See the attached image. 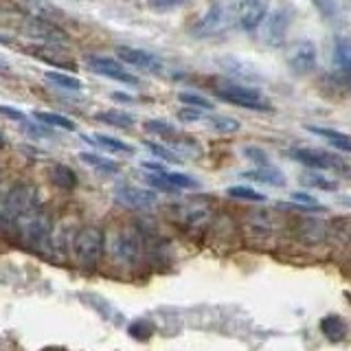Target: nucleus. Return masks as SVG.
Returning <instances> with one entry per match:
<instances>
[{
    "instance_id": "obj_1",
    "label": "nucleus",
    "mask_w": 351,
    "mask_h": 351,
    "mask_svg": "<svg viewBox=\"0 0 351 351\" xmlns=\"http://www.w3.org/2000/svg\"><path fill=\"white\" fill-rule=\"evenodd\" d=\"M108 252L119 266L132 268L141 261L143 255V239L134 228H117L108 237Z\"/></svg>"
},
{
    "instance_id": "obj_2",
    "label": "nucleus",
    "mask_w": 351,
    "mask_h": 351,
    "mask_svg": "<svg viewBox=\"0 0 351 351\" xmlns=\"http://www.w3.org/2000/svg\"><path fill=\"white\" fill-rule=\"evenodd\" d=\"M40 206L38 204V191L29 184H18L14 186L5 200L0 202V228H7L18 222V217L29 213L31 208Z\"/></svg>"
},
{
    "instance_id": "obj_3",
    "label": "nucleus",
    "mask_w": 351,
    "mask_h": 351,
    "mask_svg": "<svg viewBox=\"0 0 351 351\" xmlns=\"http://www.w3.org/2000/svg\"><path fill=\"white\" fill-rule=\"evenodd\" d=\"M14 226L18 228V233L25 244L33 248H42L51 239L53 222H51V215L44 211V208L36 206V208H31L29 213L18 217V222Z\"/></svg>"
},
{
    "instance_id": "obj_4",
    "label": "nucleus",
    "mask_w": 351,
    "mask_h": 351,
    "mask_svg": "<svg viewBox=\"0 0 351 351\" xmlns=\"http://www.w3.org/2000/svg\"><path fill=\"white\" fill-rule=\"evenodd\" d=\"M104 246H106V237L101 233V228L97 226H84L80 233L75 235L73 241V250H75V259L80 261L82 268H95L99 259L104 255Z\"/></svg>"
},
{
    "instance_id": "obj_5",
    "label": "nucleus",
    "mask_w": 351,
    "mask_h": 351,
    "mask_svg": "<svg viewBox=\"0 0 351 351\" xmlns=\"http://www.w3.org/2000/svg\"><path fill=\"white\" fill-rule=\"evenodd\" d=\"M215 95L226 104H233L246 110H257V112H268L270 110V104L263 101L255 88L241 86L237 82H219L215 86Z\"/></svg>"
},
{
    "instance_id": "obj_6",
    "label": "nucleus",
    "mask_w": 351,
    "mask_h": 351,
    "mask_svg": "<svg viewBox=\"0 0 351 351\" xmlns=\"http://www.w3.org/2000/svg\"><path fill=\"white\" fill-rule=\"evenodd\" d=\"M25 33L31 40L42 42L44 47H64V44L71 40L69 33L58 27V22H49L36 16H31L25 22Z\"/></svg>"
},
{
    "instance_id": "obj_7",
    "label": "nucleus",
    "mask_w": 351,
    "mask_h": 351,
    "mask_svg": "<svg viewBox=\"0 0 351 351\" xmlns=\"http://www.w3.org/2000/svg\"><path fill=\"white\" fill-rule=\"evenodd\" d=\"M290 11L288 9H274L268 16V20H263L261 25V40L268 47H283L285 38H288V29H290Z\"/></svg>"
},
{
    "instance_id": "obj_8",
    "label": "nucleus",
    "mask_w": 351,
    "mask_h": 351,
    "mask_svg": "<svg viewBox=\"0 0 351 351\" xmlns=\"http://www.w3.org/2000/svg\"><path fill=\"white\" fill-rule=\"evenodd\" d=\"M270 0H235V16L241 29L252 31L261 27V22L268 16Z\"/></svg>"
},
{
    "instance_id": "obj_9",
    "label": "nucleus",
    "mask_w": 351,
    "mask_h": 351,
    "mask_svg": "<svg viewBox=\"0 0 351 351\" xmlns=\"http://www.w3.org/2000/svg\"><path fill=\"white\" fill-rule=\"evenodd\" d=\"M86 66L90 69L93 73L101 75V77H108V80H114V82H121V84H130V86H136L138 80L134 75H130L123 66H121L117 60L112 58H101V55H90V58H86Z\"/></svg>"
},
{
    "instance_id": "obj_10",
    "label": "nucleus",
    "mask_w": 351,
    "mask_h": 351,
    "mask_svg": "<svg viewBox=\"0 0 351 351\" xmlns=\"http://www.w3.org/2000/svg\"><path fill=\"white\" fill-rule=\"evenodd\" d=\"M288 66L296 75H307L316 69V47L310 40H299L288 49Z\"/></svg>"
},
{
    "instance_id": "obj_11",
    "label": "nucleus",
    "mask_w": 351,
    "mask_h": 351,
    "mask_svg": "<svg viewBox=\"0 0 351 351\" xmlns=\"http://www.w3.org/2000/svg\"><path fill=\"white\" fill-rule=\"evenodd\" d=\"M224 27H226V9L222 3L213 0V3L206 7L202 18L195 22L193 33L197 38H211V36H215V33L222 31Z\"/></svg>"
},
{
    "instance_id": "obj_12",
    "label": "nucleus",
    "mask_w": 351,
    "mask_h": 351,
    "mask_svg": "<svg viewBox=\"0 0 351 351\" xmlns=\"http://www.w3.org/2000/svg\"><path fill=\"white\" fill-rule=\"evenodd\" d=\"M217 66L224 71V75L233 77L239 82H263V73L257 69L255 64H250L235 55H224V58L217 60Z\"/></svg>"
},
{
    "instance_id": "obj_13",
    "label": "nucleus",
    "mask_w": 351,
    "mask_h": 351,
    "mask_svg": "<svg viewBox=\"0 0 351 351\" xmlns=\"http://www.w3.org/2000/svg\"><path fill=\"white\" fill-rule=\"evenodd\" d=\"M114 200L117 204L125 206V208H149L156 204V193H152L147 189H138V186L132 184H121L114 189Z\"/></svg>"
},
{
    "instance_id": "obj_14",
    "label": "nucleus",
    "mask_w": 351,
    "mask_h": 351,
    "mask_svg": "<svg viewBox=\"0 0 351 351\" xmlns=\"http://www.w3.org/2000/svg\"><path fill=\"white\" fill-rule=\"evenodd\" d=\"M290 156L296 160L305 165V167H312V169H338V167H345L343 160L332 156V154L327 152H321V149H305V147H296L290 152Z\"/></svg>"
},
{
    "instance_id": "obj_15",
    "label": "nucleus",
    "mask_w": 351,
    "mask_h": 351,
    "mask_svg": "<svg viewBox=\"0 0 351 351\" xmlns=\"http://www.w3.org/2000/svg\"><path fill=\"white\" fill-rule=\"evenodd\" d=\"M117 55L125 64L134 66V69H141L145 73H162V64L156 55H152L147 51H141V49H132V47H117Z\"/></svg>"
},
{
    "instance_id": "obj_16",
    "label": "nucleus",
    "mask_w": 351,
    "mask_h": 351,
    "mask_svg": "<svg viewBox=\"0 0 351 351\" xmlns=\"http://www.w3.org/2000/svg\"><path fill=\"white\" fill-rule=\"evenodd\" d=\"M334 66L336 71L351 77V42L347 38H338L334 42Z\"/></svg>"
},
{
    "instance_id": "obj_17",
    "label": "nucleus",
    "mask_w": 351,
    "mask_h": 351,
    "mask_svg": "<svg viewBox=\"0 0 351 351\" xmlns=\"http://www.w3.org/2000/svg\"><path fill=\"white\" fill-rule=\"evenodd\" d=\"M241 176H244V178H250V180H257V182L272 184V186H281L285 182L283 173L279 169H274L272 165H266V167H259V169H252V171H244Z\"/></svg>"
},
{
    "instance_id": "obj_18",
    "label": "nucleus",
    "mask_w": 351,
    "mask_h": 351,
    "mask_svg": "<svg viewBox=\"0 0 351 351\" xmlns=\"http://www.w3.org/2000/svg\"><path fill=\"white\" fill-rule=\"evenodd\" d=\"M321 332L325 334L327 340H332V343H338V340L345 338L347 327H345V321L340 316H325L323 321H321Z\"/></svg>"
},
{
    "instance_id": "obj_19",
    "label": "nucleus",
    "mask_w": 351,
    "mask_h": 351,
    "mask_svg": "<svg viewBox=\"0 0 351 351\" xmlns=\"http://www.w3.org/2000/svg\"><path fill=\"white\" fill-rule=\"evenodd\" d=\"M97 119L101 121V123L114 125V128H121V130H128V128L134 125V117L123 112V110H106V112H99Z\"/></svg>"
},
{
    "instance_id": "obj_20",
    "label": "nucleus",
    "mask_w": 351,
    "mask_h": 351,
    "mask_svg": "<svg viewBox=\"0 0 351 351\" xmlns=\"http://www.w3.org/2000/svg\"><path fill=\"white\" fill-rule=\"evenodd\" d=\"M51 180L58 186H62V189H75L77 186V176L71 167H66V165H53Z\"/></svg>"
},
{
    "instance_id": "obj_21",
    "label": "nucleus",
    "mask_w": 351,
    "mask_h": 351,
    "mask_svg": "<svg viewBox=\"0 0 351 351\" xmlns=\"http://www.w3.org/2000/svg\"><path fill=\"white\" fill-rule=\"evenodd\" d=\"M80 158H82L86 165H90V167L97 169V171H104V173H117V171H119V165H117L114 160L99 156V154L82 152V154H80Z\"/></svg>"
},
{
    "instance_id": "obj_22",
    "label": "nucleus",
    "mask_w": 351,
    "mask_h": 351,
    "mask_svg": "<svg viewBox=\"0 0 351 351\" xmlns=\"http://www.w3.org/2000/svg\"><path fill=\"white\" fill-rule=\"evenodd\" d=\"M84 141H90V143H97V145H101L110 152H121V154H132L134 152V147L128 145V143L123 141H119L114 136H106V134H97V136H84Z\"/></svg>"
},
{
    "instance_id": "obj_23",
    "label": "nucleus",
    "mask_w": 351,
    "mask_h": 351,
    "mask_svg": "<svg viewBox=\"0 0 351 351\" xmlns=\"http://www.w3.org/2000/svg\"><path fill=\"white\" fill-rule=\"evenodd\" d=\"M27 3H29L31 14L36 16V18L55 22V18H60V16H62V11H58L51 3H47V0H27Z\"/></svg>"
},
{
    "instance_id": "obj_24",
    "label": "nucleus",
    "mask_w": 351,
    "mask_h": 351,
    "mask_svg": "<svg viewBox=\"0 0 351 351\" xmlns=\"http://www.w3.org/2000/svg\"><path fill=\"white\" fill-rule=\"evenodd\" d=\"M47 80L55 86L64 88V90H82V82L77 80L75 75L69 73H60V71H49L47 73Z\"/></svg>"
},
{
    "instance_id": "obj_25",
    "label": "nucleus",
    "mask_w": 351,
    "mask_h": 351,
    "mask_svg": "<svg viewBox=\"0 0 351 351\" xmlns=\"http://www.w3.org/2000/svg\"><path fill=\"white\" fill-rule=\"evenodd\" d=\"M33 117H36L40 123L44 125H51V128H60V130H75V123L71 119H66L62 114H55V112H33Z\"/></svg>"
},
{
    "instance_id": "obj_26",
    "label": "nucleus",
    "mask_w": 351,
    "mask_h": 351,
    "mask_svg": "<svg viewBox=\"0 0 351 351\" xmlns=\"http://www.w3.org/2000/svg\"><path fill=\"white\" fill-rule=\"evenodd\" d=\"M226 193L230 197H237V200H248V202H263V200H266V197H263V193L255 191L252 186H244V184L228 186Z\"/></svg>"
},
{
    "instance_id": "obj_27",
    "label": "nucleus",
    "mask_w": 351,
    "mask_h": 351,
    "mask_svg": "<svg viewBox=\"0 0 351 351\" xmlns=\"http://www.w3.org/2000/svg\"><path fill=\"white\" fill-rule=\"evenodd\" d=\"M208 125H211V130H217V132H237L239 130V121L237 119H233V117H219V114H215V117H206L204 119Z\"/></svg>"
},
{
    "instance_id": "obj_28",
    "label": "nucleus",
    "mask_w": 351,
    "mask_h": 351,
    "mask_svg": "<svg viewBox=\"0 0 351 351\" xmlns=\"http://www.w3.org/2000/svg\"><path fill=\"white\" fill-rule=\"evenodd\" d=\"M178 99L184 104V106H189V108H197V110H211L213 108V101L211 99H206L202 95H197V93H180Z\"/></svg>"
},
{
    "instance_id": "obj_29",
    "label": "nucleus",
    "mask_w": 351,
    "mask_h": 351,
    "mask_svg": "<svg viewBox=\"0 0 351 351\" xmlns=\"http://www.w3.org/2000/svg\"><path fill=\"white\" fill-rule=\"evenodd\" d=\"M165 180L171 182L176 189H195L197 182L191 178V176H186V173H176V171H165L160 173Z\"/></svg>"
},
{
    "instance_id": "obj_30",
    "label": "nucleus",
    "mask_w": 351,
    "mask_h": 351,
    "mask_svg": "<svg viewBox=\"0 0 351 351\" xmlns=\"http://www.w3.org/2000/svg\"><path fill=\"white\" fill-rule=\"evenodd\" d=\"M303 182L310 184V186H316V189H323V191H334L336 189V182L334 180H329V178H325V176L316 173V171L305 173L303 176Z\"/></svg>"
},
{
    "instance_id": "obj_31",
    "label": "nucleus",
    "mask_w": 351,
    "mask_h": 351,
    "mask_svg": "<svg viewBox=\"0 0 351 351\" xmlns=\"http://www.w3.org/2000/svg\"><path fill=\"white\" fill-rule=\"evenodd\" d=\"M145 145H147V149L154 154V156H158V158H162V160H167V162H178V160H180L178 154L171 152L169 147H165V145H158V143H152V141H147Z\"/></svg>"
},
{
    "instance_id": "obj_32",
    "label": "nucleus",
    "mask_w": 351,
    "mask_h": 351,
    "mask_svg": "<svg viewBox=\"0 0 351 351\" xmlns=\"http://www.w3.org/2000/svg\"><path fill=\"white\" fill-rule=\"evenodd\" d=\"M186 5V0H147V7L152 11H158V14H165V11H173Z\"/></svg>"
},
{
    "instance_id": "obj_33",
    "label": "nucleus",
    "mask_w": 351,
    "mask_h": 351,
    "mask_svg": "<svg viewBox=\"0 0 351 351\" xmlns=\"http://www.w3.org/2000/svg\"><path fill=\"white\" fill-rule=\"evenodd\" d=\"M312 5L318 9V14L325 16L327 20H334L338 16V5L336 0H312Z\"/></svg>"
},
{
    "instance_id": "obj_34",
    "label": "nucleus",
    "mask_w": 351,
    "mask_h": 351,
    "mask_svg": "<svg viewBox=\"0 0 351 351\" xmlns=\"http://www.w3.org/2000/svg\"><path fill=\"white\" fill-rule=\"evenodd\" d=\"M145 128L149 132H154V134H160V136H173L176 134L173 125L167 123V121H156V119H154V121H147Z\"/></svg>"
},
{
    "instance_id": "obj_35",
    "label": "nucleus",
    "mask_w": 351,
    "mask_h": 351,
    "mask_svg": "<svg viewBox=\"0 0 351 351\" xmlns=\"http://www.w3.org/2000/svg\"><path fill=\"white\" fill-rule=\"evenodd\" d=\"M292 200L299 204V206H305V208H314V211H318V202H316V197H312L310 193H292Z\"/></svg>"
},
{
    "instance_id": "obj_36",
    "label": "nucleus",
    "mask_w": 351,
    "mask_h": 351,
    "mask_svg": "<svg viewBox=\"0 0 351 351\" xmlns=\"http://www.w3.org/2000/svg\"><path fill=\"white\" fill-rule=\"evenodd\" d=\"M178 117H180V121H202V119H206L202 110H197V108H189V106H186L184 110H180Z\"/></svg>"
},
{
    "instance_id": "obj_37",
    "label": "nucleus",
    "mask_w": 351,
    "mask_h": 351,
    "mask_svg": "<svg viewBox=\"0 0 351 351\" xmlns=\"http://www.w3.org/2000/svg\"><path fill=\"white\" fill-rule=\"evenodd\" d=\"M244 154H246L248 158L255 160V162L259 165V167H266V165H270V162H268V156H266V154H263L261 149H257V147H246V149H244Z\"/></svg>"
},
{
    "instance_id": "obj_38",
    "label": "nucleus",
    "mask_w": 351,
    "mask_h": 351,
    "mask_svg": "<svg viewBox=\"0 0 351 351\" xmlns=\"http://www.w3.org/2000/svg\"><path fill=\"white\" fill-rule=\"evenodd\" d=\"M0 114H5V117L14 119V121H25V114H22L20 110L11 108V106H0Z\"/></svg>"
},
{
    "instance_id": "obj_39",
    "label": "nucleus",
    "mask_w": 351,
    "mask_h": 351,
    "mask_svg": "<svg viewBox=\"0 0 351 351\" xmlns=\"http://www.w3.org/2000/svg\"><path fill=\"white\" fill-rule=\"evenodd\" d=\"M332 147H336L338 152H349L351 154V138L345 136V138H340V141H334V143H329Z\"/></svg>"
},
{
    "instance_id": "obj_40",
    "label": "nucleus",
    "mask_w": 351,
    "mask_h": 351,
    "mask_svg": "<svg viewBox=\"0 0 351 351\" xmlns=\"http://www.w3.org/2000/svg\"><path fill=\"white\" fill-rule=\"evenodd\" d=\"M143 169L154 171V173H165V171H167V169H165V165H158V162H143Z\"/></svg>"
},
{
    "instance_id": "obj_41",
    "label": "nucleus",
    "mask_w": 351,
    "mask_h": 351,
    "mask_svg": "<svg viewBox=\"0 0 351 351\" xmlns=\"http://www.w3.org/2000/svg\"><path fill=\"white\" fill-rule=\"evenodd\" d=\"M3 143H5V138H3V136H0V147H3Z\"/></svg>"
}]
</instances>
